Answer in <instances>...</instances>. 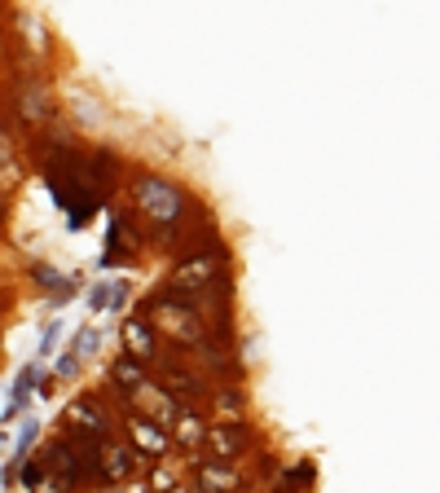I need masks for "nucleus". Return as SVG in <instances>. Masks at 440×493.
Listing matches in <instances>:
<instances>
[{
	"label": "nucleus",
	"mask_w": 440,
	"mask_h": 493,
	"mask_svg": "<svg viewBox=\"0 0 440 493\" xmlns=\"http://www.w3.org/2000/svg\"><path fill=\"white\" fill-rule=\"evenodd\" d=\"M123 344H128V357L132 362H150L154 357V335H150V326L141 318L123 321Z\"/></svg>",
	"instance_id": "obj_2"
},
{
	"label": "nucleus",
	"mask_w": 440,
	"mask_h": 493,
	"mask_svg": "<svg viewBox=\"0 0 440 493\" xmlns=\"http://www.w3.org/2000/svg\"><path fill=\"white\" fill-rule=\"evenodd\" d=\"M176 423H181V441H185L190 449H194V445L203 441V419H198V414H181Z\"/></svg>",
	"instance_id": "obj_11"
},
{
	"label": "nucleus",
	"mask_w": 440,
	"mask_h": 493,
	"mask_svg": "<svg viewBox=\"0 0 440 493\" xmlns=\"http://www.w3.org/2000/svg\"><path fill=\"white\" fill-rule=\"evenodd\" d=\"M128 427H132V441H137V449H141V454H154V458H163V449H168V436H163V432H159L154 423H150V419H132Z\"/></svg>",
	"instance_id": "obj_4"
},
{
	"label": "nucleus",
	"mask_w": 440,
	"mask_h": 493,
	"mask_svg": "<svg viewBox=\"0 0 440 493\" xmlns=\"http://www.w3.org/2000/svg\"><path fill=\"white\" fill-rule=\"evenodd\" d=\"M115 379H120V383H128V393H141V388H146V379H141V366H137L132 357L115 366Z\"/></svg>",
	"instance_id": "obj_9"
},
{
	"label": "nucleus",
	"mask_w": 440,
	"mask_h": 493,
	"mask_svg": "<svg viewBox=\"0 0 440 493\" xmlns=\"http://www.w3.org/2000/svg\"><path fill=\"white\" fill-rule=\"evenodd\" d=\"M98 344H101L98 330H79V335H75L71 357H75V362H84V357H93V352H98Z\"/></svg>",
	"instance_id": "obj_10"
},
{
	"label": "nucleus",
	"mask_w": 440,
	"mask_h": 493,
	"mask_svg": "<svg viewBox=\"0 0 440 493\" xmlns=\"http://www.w3.org/2000/svg\"><path fill=\"white\" fill-rule=\"evenodd\" d=\"M207 445H212V458H216V463H229V458H238V436H234L229 427H212Z\"/></svg>",
	"instance_id": "obj_6"
},
{
	"label": "nucleus",
	"mask_w": 440,
	"mask_h": 493,
	"mask_svg": "<svg viewBox=\"0 0 440 493\" xmlns=\"http://www.w3.org/2000/svg\"><path fill=\"white\" fill-rule=\"evenodd\" d=\"M132 458H137V454H132L128 445H110V449H106V463H101L106 480H123V476L132 471Z\"/></svg>",
	"instance_id": "obj_5"
},
{
	"label": "nucleus",
	"mask_w": 440,
	"mask_h": 493,
	"mask_svg": "<svg viewBox=\"0 0 440 493\" xmlns=\"http://www.w3.org/2000/svg\"><path fill=\"white\" fill-rule=\"evenodd\" d=\"M0 449H5V436H0Z\"/></svg>",
	"instance_id": "obj_13"
},
{
	"label": "nucleus",
	"mask_w": 440,
	"mask_h": 493,
	"mask_svg": "<svg viewBox=\"0 0 440 493\" xmlns=\"http://www.w3.org/2000/svg\"><path fill=\"white\" fill-rule=\"evenodd\" d=\"M132 198H137V207L146 212L150 221H159V225H172L185 216V194L172 181H163V176H137Z\"/></svg>",
	"instance_id": "obj_1"
},
{
	"label": "nucleus",
	"mask_w": 440,
	"mask_h": 493,
	"mask_svg": "<svg viewBox=\"0 0 440 493\" xmlns=\"http://www.w3.org/2000/svg\"><path fill=\"white\" fill-rule=\"evenodd\" d=\"M0 150H5V142H0Z\"/></svg>",
	"instance_id": "obj_14"
},
{
	"label": "nucleus",
	"mask_w": 440,
	"mask_h": 493,
	"mask_svg": "<svg viewBox=\"0 0 440 493\" xmlns=\"http://www.w3.org/2000/svg\"><path fill=\"white\" fill-rule=\"evenodd\" d=\"M238 485V476L229 463H203L198 467V493H229Z\"/></svg>",
	"instance_id": "obj_3"
},
{
	"label": "nucleus",
	"mask_w": 440,
	"mask_h": 493,
	"mask_svg": "<svg viewBox=\"0 0 440 493\" xmlns=\"http://www.w3.org/2000/svg\"><path fill=\"white\" fill-rule=\"evenodd\" d=\"M36 278H40V287H45L49 296H58V299H71L75 296V282H71V278H62V273L36 269Z\"/></svg>",
	"instance_id": "obj_7"
},
{
	"label": "nucleus",
	"mask_w": 440,
	"mask_h": 493,
	"mask_svg": "<svg viewBox=\"0 0 440 493\" xmlns=\"http://www.w3.org/2000/svg\"><path fill=\"white\" fill-rule=\"evenodd\" d=\"M58 330H62L58 321H53L49 330H45V344H40V352H45V357H49V352H53V344H58Z\"/></svg>",
	"instance_id": "obj_12"
},
{
	"label": "nucleus",
	"mask_w": 440,
	"mask_h": 493,
	"mask_svg": "<svg viewBox=\"0 0 440 493\" xmlns=\"http://www.w3.org/2000/svg\"><path fill=\"white\" fill-rule=\"evenodd\" d=\"M31 383H36V366H26L23 374H18V383H14V396H9V414L26 405V396H31Z\"/></svg>",
	"instance_id": "obj_8"
}]
</instances>
